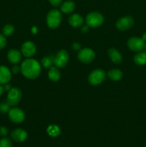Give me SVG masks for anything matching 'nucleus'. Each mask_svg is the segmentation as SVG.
Returning <instances> with one entry per match:
<instances>
[{"instance_id": "cd10ccee", "label": "nucleus", "mask_w": 146, "mask_h": 147, "mask_svg": "<svg viewBox=\"0 0 146 147\" xmlns=\"http://www.w3.org/2000/svg\"><path fill=\"white\" fill-rule=\"evenodd\" d=\"M50 4L54 7H58L60 4L62 3V0H49Z\"/></svg>"}, {"instance_id": "e433bc0d", "label": "nucleus", "mask_w": 146, "mask_h": 147, "mask_svg": "<svg viewBox=\"0 0 146 147\" xmlns=\"http://www.w3.org/2000/svg\"><path fill=\"white\" fill-rule=\"evenodd\" d=\"M145 146H146V145H145Z\"/></svg>"}, {"instance_id": "a211bd4d", "label": "nucleus", "mask_w": 146, "mask_h": 147, "mask_svg": "<svg viewBox=\"0 0 146 147\" xmlns=\"http://www.w3.org/2000/svg\"><path fill=\"white\" fill-rule=\"evenodd\" d=\"M107 76L111 80L118 81V80H121L123 74L121 70H118V69H113L107 73Z\"/></svg>"}, {"instance_id": "9d476101", "label": "nucleus", "mask_w": 146, "mask_h": 147, "mask_svg": "<svg viewBox=\"0 0 146 147\" xmlns=\"http://www.w3.org/2000/svg\"><path fill=\"white\" fill-rule=\"evenodd\" d=\"M133 24H134V20H133V17H130V16H127V17H124L119 19L117 22H116V27L118 30L125 31V30H129L130 28H131Z\"/></svg>"}, {"instance_id": "4468645a", "label": "nucleus", "mask_w": 146, "mask_h": 147, "mask_svg": "<svg viewBox=\"0 0 146 147\" xmlns=\"http://www.w3.org/2000/svg\"><path fill=\"white\" fill-rule=\"evenodd\" d=\"M7 58L13 64H17L21 60V53L16 49H11L7 53Z\"/></svg>"}, {"instance_id": "20e7f679", "label": "nucleus", "mask_w": 146, "mask_h": 147, "mask_svg": "<svg viewBox=\"0 0 146 147\" xmlns=\"http://www.w3.org/2000/svg\"><path fill=\"white\" fill-rule=\"evenodd\" d=\"M21 98V91L18 88H11L8 92L7 102L10 106H15L20 102Z\"/></svg>"}, {"instance_id": "ddd939ff", "label": "nucleus", "mask_w": 146, "mask_h": 147, "mask_svg": "<svg viewBox=\"0 0 146 147\" xmlns=\"http://www.w3.org/2000/svg\"><path fill=\"white\" fill-rule=\"evenodd\" d=\"M11 73L9 69L4 65L0 66V84L4 85L8 83L11 80Z\"/></svg>"}, {"instance_id": "2eb2a0df", "label": "nucleus", "mask_w": 146, "mask_h": 147, "mask_svg": "<svg viewBox=\"0 0 146 147\" xmlns=\"http://www.w3.org/2000/svg\"><path fill=\"white\" fill-rule=\"evenodd\" d=\"M83 22H84V19L80 14H74L69 17V23L73 27H80Z\"/></svg>"}, {"instance_id": "393cba45", "label": "nucleus", "mask_w": 146, "mask_h": 147, "mask_svg": "<svg viewBox=\"0 0 146 147\" xmlns=\"http://www.w3.org/2000/svg\"><path fill=\"white\" fill-rule=\"evenodd\" d=\"M10 106L8 104V103H4V102H2V103H0V112L1 113H6L7 112H9V111L10 110L9 109Z\"/></svg>"}, {"instance_id": "423d86ee", "label": "nucleus", "mask_w": 146, "mask_h": 147, "mask_svg": "<svg viewBox=\"0 0 146 147\" xmlns=\"http://www.w3.org/2000/svg\"><path fill=\"white\" fill-rule=\"evenodd\" d=\"M95 57V53L92 49L90 48H83L80 50L78 55H77V58L81 63H90L94 60Z\"/></svg>"}, {"instance_id": "c756f323", "label": "nucleus", "mask_w": 146, "mask_h": 147, "mask_svg": "<svg viewBox=\"0 0 146 147\" xmlns=\"http://www.w3.org/2000/svg\"><path fill=\"white\" fill-rule=\"evenodd\" d=\"M72 47L74 50H80V45L79 43H74L72 45Z\"/></svg>"}, {"instance_id": "f704fd0d", "label": "nucleus", "mask_w": 146, "mask_h": 147, "mask_svg": "<svg viewBox=\"0 0 146 147\" xmlns=\"http://www.w3.org/2000/svg\"><path fill=\"white\" fill-rule=\"evenodd\" d=\"M142 39H143V40H144V41H146V32L143 34V37H142Z\"/></svg>"}, {"instance_id": "2f4dec72", "label": "nucleus", "mask_w": 146, "mask_h": 147, "mask_svg": "<svg viewBox=\"0 0 146 147\" xmlns=\"http://www.w3.org/2000/svg\"><path fill=\"white\" fill-rule=\"evenodd\" d=\"M87 30H88V26H84V27H83L82 28V32L84 33L87 32Z\"/></svg>"}, {"instance_id": "c85d7f7f", "label": "nucleus", "mask_w": 146, "mask_h": 147, "mask_svg": "<svg viewBox=\"0 0 146 147\" xmlns=\"http://www.w3.org/2000/svg\"><path fill=\"white\" fill-rule=\"evenodd\" d=\"M12 73L14 74H18L20 71V68L18 67V66H14V67H12Z\"/></svg>"}, {"instance_id": "f8f14e48", "label": "nucleus", "mask_w": 146, "mask_h": 147, "mask_svg": "<svg viewBox=\"0 0 146 147\" xmlns=\"http://www.w3.org/2000/svg\"><path fill=\"white\" fill-rule=\"evenodd\" d=\"M11 138L17 142H23L27 138V133L22 129H17L11 133Z\"/></svg>"}, {"instance_id": "f03ea898", "label": "nucleus", "mask_w": 146, "mask_h": 147, "mask_svg": "<svg viewBox=\"0 0 146 147\" xmlns=\"http://www.w3.org/2000/svg\"><path fill=\"white\" fill-rule=\"evenodd\" d=\"M62 21V14L59 10L52 9L49 11L47 16V23L51 29H56L59 27Z\"/></svg>"}, {"instance_id": "9b49d317", "label": "nucleus", "mask_w": 146, "mask_h": 147, "mask_svg": "<svg viewBox=\"0 0 146 147\" xmlns=\"http://www.w3.org/2000/svg\"><path fill=\"white\" fill-rule=\"evenodd\" d=\"M21 54L26 57H31L34 55L37 51L36 46L32 42L27 41L23 43L21 47Z\"/></svg>"}, {"instance_id": "0eeeda50", "label": "nucleus", "mask_w": 146, "mask_h": 147, "mask_svg": "<svg viewBox=\"0 0 146 147\" xmlns=\"http://www.w3.org/2000/svg\"><path fill=\"white\" fill-rule=\"evenodd\" d=\"M69 60V54L66 50H60L56 54L54 59V64L57 67L62 68L66 66Z\"/></svg>"}, {"instance_id": "f3484780", "label": "nucleus", "mask_w": 146, "mask_h": 147, "mask_svg": "<svg viewBox=\"0 0 146 147\" xmlns=\"http://www.w3.org/2000/svg\"><path fill=\"white\" fill-rule=\"evenodd\" d=\"M75 9V4H74V1H70V0H68V1H66L62 4L61 6V11H62L63 13H65V14H68V13L72 12Z\"/></svg>"}, {"instance_id": "72a5a7b5", "label": "nucleus", "mask_w": 146, "mask_h": 147, "mask_svg": "<svg viewBox=\"0 0 146 147\" xmlns=\"http://www.w3.org/2000/svg\"><path fill=\"white\" fill-rule=\"evenodd\" d=\"M31 31H32V32L34 33V34H36V33L37 32V29L36 27H33L32 29H31Z\"/></svg>"}, {"instance_id": "dca6fc26", "label": "nucleus", "mask_w": 146, "mask_h": 147, "mask_svg": "<svg viewBox=\"0 0 146 147\" xmlns=\"http://www.w3.org/2000/svg\"><path fill=\"white\" fill-rule=\"evenodd\" d=\"M108 55L110 60L115 64H119L123 61V56L116 49L110 48L108 50Z\"/></svg>"}, {"instance_id": "a878e982", "label": "nucleus", "mask_w": 146, "mask_h": 147, "mask_svg": "<svg viewBox=\"0 0 146 147\" xmlns=\"http://www.w3.org/2000/svg\"><path fill=\"white\" fill-rule=\"evenodd\" d=\"M7 45V40L3 34H0V50H2Z\"/></svg>"}, {"instance_id": "473e14b6", "label": "nucleus", "mask_w": 146, "mask_h": 147, "mask_svg": "<svg viewBox=\"0 0 146 147\" xmlns=\"http://www.w3.org/2000/svg\"><path fill=\"white\" fill-rule=\"evenodd\" d=\"M4 86H1V84H0V96H1V95L3 94V93H4Z\"/></svg>"}, {"instance_id": "7c9ffc66", "label": "nucleus", "mask_w": 146, "mask_h": 147, "mask_svg": "<svg viewBox=\"0 0 146 147\" xmlns=\"http://www.w3.org/2000/svg\"><path fill=\"white\" fill-rule=\"evenodd\" d=\"M11 86H10V85H9V84H4V91H9L10 90H11Z\"/></svg>"}, {"instance_id": "7ed1b4c3", "label": "nucleus", "mask_w": 146, "mask_h": 147, "mask_svg": "<svg viewBox=\"0 0 146 147\" xmlns=\"http://www.w3.org/2000/svg\"><path fill=\"white\" fill-rule=\"evenodd\" d=\"M104 17L100 13L92 11L89 13L86 17V23L88 27H98L102 24Z\"/></svg>"}, {"instance_id": "1a4fd4ad", "label": "nucleus", "mask_w": 146, "mask_h": 147, "mask_svg": "<svg viewBox=\"0 0 146 147\" xmlns=\"http://www.w3.org/2000/svg\"><path fill=\"white\" fill-rule=\"evenodd\" d=\"M145 41L142 38L137 37H130L127 41V46L131 50L135 52H140L143 50Z\"/></svg>"}, {"instance_id": "c9c22d12", "label": "nucleus", "mask_w": 146, "mask_h": 147, "mask_svg": "<svg viewBox=\"0 0 146 147\" xmlns=\"http://www.w3.org/2000/svg\"><path fill=\"white\" fill-rule=\"evenodd\" d=\"M143 49H144V50H145V52H146V42L144 43V47H143Z\"/></svg>"}, {"instance_id": "39448f33", "label": "nucleus", "mask_w": 146, "mask_h": 147, "mask_svg": "<svg viewBox=\"0 0 146 147\" xmlns=\"http://www.w3.org/2000/svg\"><path fill=\"white\" fill-rule=\"evenodd\" d=\"M106 77V73L102 69H96L93 70L88 77L89 83L93 86H97L104 81Z\"/></svg>"}, {"instance_id": "f257e3e1", "label": "nucleus", "mask_w": 146, "mask_h": 147, "mask_svg": "<svg viewBox=\"0 0 146 147\" xmlns=\"http://www.w3.org/2000/svg\"><path fill=\"white\" fill-rule=\"evenodd\" d=\"M21 71L23 76L27 78L34 79L40 76L41 67L37 60L32 58H28L21 63Z\"/></svg>"}, {"instance_id": "5701e85b", "label": "nucleus", "mask_w": 146, "mask_h": 147, "mask_svg": "<svg viewBox=\"0 0 146 147\" xmlns=\"http://www.w3.org/2000/svg\"><path fill=\"white\" fill-rule=\"evenodd\" d=\"M14 27L11 24H6L2 29V33L4 36H10L14 33Z\"/></svg>"}, {"instance_id": "6ab92c4d", "label": "nucleus", "mask_w": 146, "mask_h": 147, "mask_svg": "<svg viewBox=\"0 0 146 147\" xmlns=\"http://www.w3.org/2000/svg\"><path fill=\"white\" fill-rule=\"evenodd\" d=\"M48 77L50 79V80L53 82H57L58 81L61 77V74H60V70L58 68L56 67H52L50 68L48 73Z\"/></svg>"}, {"instance_id": "6e6552de", "label": "nucleus", "mask_w": 146, "mask_h": 147, "mask_svg": "<svg viewBox=\"0 0 146 147\" xmlns=\"http://www.w3.org/2000/svg\"><path fill=\"white\" fill-rule=\"evenodd\" d=\"M9 118L12 122L15 123H19L24 121L25 115L24 111L19 108H12L8 112Z\"/></svg>"}, {"instance_id": "4be33fe9", "label": "nucleus", "mask_w": 146, "mask_h": 147, "mask_svg": "<svg viewBox=\"0 0 146 147\" xmlns=\"http://www.w3.org/2000/svg\"><path fill=\"white\" fill-rule=\"evenodd\" d=\"M47 131L50 136L55 137V136H59L60 134V129L59 126L56 125H50L48 126L47 129Z\"/></svg>"}, {"instance_id": "b1692460", "label": "nucleus", "mask_w": 146, "mask_h": 147, "mask_svg": "<svg viewBox=\"0 0 146 147\" xmlns=\"http://www.w3.org/2000/svg\"><path fill=\"white\" fill-rule=\"evenodd\" d=\"M0 147H12L11 141L8 138H2L0 139Z\"/></svg>"}, {"instance_id": "bb28decb", "label": "nucleus", "mask_w": 146, "mask_h": 147, "mask_svg": "<svg viewBox=\"0 0 146 147\" xmlns=\"http://www.w3.org/2000/svg\"><path fill=\"white\" fill-rule=\"evenodd\" d=\"M8 134V129L4 126H1L0 127V135L2 136H6Z\"/></svg>"}, {"instance_id": "412c9836", "label": "nucleus", "mask_w": 146, "mask_h": 147, "mask_svg": "<svg viewBox=\"0 0 146 147\" xmlns=\"http://www.w3.org/2000/svg\"><path fill=\"white\" fill-rule=\"evenodd\" d=\"M54 57H53L52 55H49L43 57L42 60V64L43 67L47 69L51 68L54 64Z\"/></svg>"}, {"instance_id": "aec40b11", "label": "nucleus", "mask_w": 146, "mask_h": 147, "mask_svg": "<svg viewBox=\"0 0 146 147\" xmlns=\"http://www.w3.org/2000/svg\"><path fill=\"white\" fill-rule=\"evenodd\" d=\"M134 62L138 65H144L146 64V52L140 51L135 55Z\"/></svg>"}]
</instances>
